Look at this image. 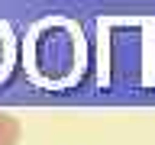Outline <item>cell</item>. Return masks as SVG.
I'll use <instances>...</instances> for the list:
<instances>
[{
  "mask_svg": "<svg viewBox=\"0 0 155 145\" xmlns=\"http://www.w3.org/2000/svg\"><path fill=\"white\" fill-rule=\"evenodd\" d=\"M19 135H23V126L19 119L0 113V145H19Z\"/></svg>",
  "mask_w": 155,
  "mask_h": 145,
  "instance_id": "6da1fadb",
  "label": "cell"
}]
</instances>
